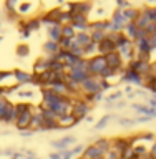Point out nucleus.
<instances>
[{
	"label": "nucleus",
	"instance_id": "obj_16",
	"mask_svg": "<svg viewBox=\"0 0 156 159\" xmlns=\"http://www.w3.org/2000/svg\"><path fill=\"white\" fill-rule=\"evenodd\" d=\"M75 143H77V138L70 136V134H68V136H63V138H60V139H53L52 146L57 149V151H63V149H70Z\"/></svg>",
	"mask_w": 156,
	"mask_h": 159
},
{
	"label": "nucleus",
	"instance_id": "obj_4",
	"mask_svg": "<svg viewBox=\"0 0 156 159\" xmlns=\"http://www.w3.org/2000/svg\"><path fill=\"white\" fill-rule=\"evenodd\" d=\"M92 104L87 103L83 98H75L73 99V108H72V114L75 118L78 119V121H82V119H85L90 114V111H92Z\"/></svg>",
	"mask_w": 156,
	"mask_h": 159
},
{
	"label": "nucleus",
	"instance_id": "obj_6",
	"mask_svg": "<svg viewBox=\"0 0 156 159\" xmlns=\"http://www.w3.org/2000/svg\"><path fill=\"white\" fill-rule=\"evenodd\" d=\"M42 109V108H40ZM43 114V131H58V116L50 109H42Z\"/></svg>",
	"mask_w": 156,
	"mask_h": 159
},
{
	"label": "nucleus",
	"instance_id": "obj_36",
	"mask_svg": "<svg viewBox=\"0 0 156 159\" xmlns=\"http://www.w3.org/2000/svg\"><path fill=\"white\" fill-rule=\"evenodd\" d=\"M90 37H92V42H93V43L98 45L102 40H105L106 33H105V32H100V30H92V32H90Z\"/></svg>",
	"mask_w": 156,
	"mask_h": 159
},
{
	"label": "nucleus",
	"instance_id": "obj_13",
	"mask_svg": "<svg viewBox=\"0 0 156 159\" xmlns=\"http://www.w3.org/2000/svg\"><path fill=\"white\" fill-rule=\"evenodd\" d=\"M28 129H30V131H33V133L43 131V114H42V109L38 108V104L33 109V116H32V121H30Z\"/></svg>",
	"mask_w": 156,
	"mask_h": 159
},
{
	"label": "nucleus",
	"instance_id": "obj_7",
	"mask_svg": "<svg viewBox=\"0 0 156 159\" xmlns=\"http://www.w3.org/2000/svg\"><path fill=\"white\" fill-rule=\"evenodd\" d=\"M116 52L120 53V57L123 58V61H125V65H128L131 60H135L136 58V48H135V42H126L125 45H121L120 48H116Z\"/></svg>",
	"mask_w": 156,
	"mask_h": 159
},
{
	"label": "nucleus",
	"instance_id": "obj_24",
	"mask_svg": "<svg viewBox=\"0 0 156 159\" xmlns=\"http://www.w3.org/2000/svg\"><path fill=\"white\" fill-rule=\"evenodd\" d=\"M73 42L78 45L80 48H85L88 43H92V37H90V32H78L75 35Z\"/></svg>",
	"mask_w": 156,
	"mask_h": 159
},
{
	"label": "nucleus",
	"instance_id": "obj_55",
	"mask_svg": "<svg viewBox=\"0 0 156 159\" xmlns=\"http://www.w3.org/2000/svg\"><path fill=\"white\" fill-rule=\"evenodd\" d=\"M10 159H17V157H10Z\"/></svg>",
	"mask_w": 156,
	"mask_h": 159
},
{
	"label": "nucleus",
	"instance_id": "obj_17",
	"mask_svg": "<svg viewBox=\"0 0 156 159\" xmlns=\"http://www.w3.org/2000/svg\"><path fill=\"white\" fill-rule=\"evenodd\" d=\"M116 50V45H115V40L111 37H105V40H102V42L98 43V55H108V53H111Z\"/></svg>",
	"mask_w": 156,
	"mask_h": 159
},
{
	"label": "nucleus",
	"instance_id": "obj_8",
	"mask_svg": "<svg viewBox=\"0 0 156 159\" xmlns=\"http://www.w3.org/2000/svg\"><path fill=\"white\" fill-rule=\"evenodd\" d=\"M100 76H88L85 81L80 84L82 86V94H88V93H103L102 86H100Z\"/></svg>",
	"mask_w": 156,
	"mask_h": 159
},
{
	"label": "nucleus",
	"instance_id": "obj_9",
	"mask_svg": "<svg viewBox=\"0 0 156 159\" xmlns=\"http://www.w3.org/2000/svg\"><path fill=\"white\" fill-rule=\"evenodd\" d=\"M156 141L154 134L151 131H146V133H138L131 136V146H146L149 148L151 144Z\"/></svg>",
	"mask_w": 156,
	"mask_h": 159
},
{
	"label": "nucleus",
	"instance_id": "obj_3",
	"mask_svg": "<svg viewBox=\"0 0 156 159\" xmlns=\"http://www.w3.org/2000/svg\"><path fill=\"white\" fill-rule=\"evenodd\" d=\"M120 81L133 84V86H143L144 84V76H141V75L136 73V71H133V70H130L126 65H125V68L120 71Z\"/></svg>",
	"mask_w": 156,
	"mask_h": 159
},
{
	"label": "nucleus",
	"instance_id": "obj_20",
	"mask_svg": "<svg viewBox=\"0 0 156 159\" xmlns=\"http://www.w3.org/2000/svg\"><path fill=\"white\" fill-rule=\"evenodd\" d=\"M78 123L80 121L73 116L72 113H70V114H63V116L58 118V128L60 129H70V128H73L75 124H78Z\"/></svg>",
	"mask_w": 156,
	"mask_h": 159
},
{
	"label": "nucleus",
	"instance_id": "obj_31",
	"mask_svg": "<svg viewBox=\"0 0 156 159\" xmlns=\"http://www.w3.org/2000/svg\"><path fill=\"white\" fill-rule=\"evenodd\" d=\"M15 53H17V57H20V58H27L30 55V47L27 43H18L17 48H15Z\"/></svg>",
	"mask_w": 156,
	"mask_h": 159
},
{
	"label": "nucleus",
	"instance_id": "obj_33",
	"mask_svg": "<svg viewBox=\"0 0 156 159\" xmlns=\"http://www.w3.org/2000/svg\"><path fill=\"white\" fill-rule=\"evenodd\" d=\"M75 35H77V30H75L72 25H65V27H62V37H63V38L73 40Z\"/></svg>",
	"mask_w": 156,
	"mask_h": 159
},
{
	"label": "nucleus",
	"instance_id": "obj_38",
	"mask_svg": "<svg viewBox=\"0 0 156 159\" xmlns=\"http://www.w3.org/2000/svg\"><path fill=\"white\" fill-rule=\"evenodd\" d=\"M20 0H5V10L7 12H17Z\"/></svg>",
	"mask_w": 156,
	"mask_h": 159
},
{
	"label": "nucleus",
	"instance_id": "obj_26",
	"mask_svg": "<svg viewBox=\"0 0 156 159\" xmlns=\"http://www.w3.org/2000/svg\"><path fill=\"white\" fill-rule=\"evenodd\" d=\"M123 33L126 35L131 42H135V40H136V35H138V25H136V22H128L126 25H125V28H123Z\"/></svg>",
	"mask_w": 156,
	"mask_h": 159
},
{
	"label": "nucleus",
	"instance_id": "obj_19",
	"mask_svg": "<svg viewBox=\"0 0 156 159\" xmlns=\"http://www.w3.org/2000/svg\"><path fill=\"white\" fill-rule=\"evenodd\" d=\"M42 50H43V53H45V57H50V58H55L57 57V53L60 52V45H58V42H52V40H47V42L43 43V47H42Z\"/></svg>",
	"mask_w": 156,
	"mask_h": 159
},
{
	"label": "nucleus",
	"instance_id": "obj_27",
	"mask_svg": "<svg viewBox=\"0 0 156 159\" xmlns=\"http://www.w3.org/2000/svg\"><path fill=\"white\" fill-rule=\"evenodd\" d=\"M139 13H141V10L136 8V7H128V8L123 10V15H125V18H126V22H136Z\"/></svg>",
	"mask_w": 156,
	"mask_h": 159
},
{
	"label": "nucleus",
	"instance_id": "obj_32",
	"mask_svg": "<svg viewBox=\"0 0 156 159\" xmlns=\"http://www.w3.org/2000/svg\"><path fill=\"white\" fill-rule=\"evenodd\" d=\"M113 118H115V114H113V113H106L103 118H100V121H98V123H95V129H97V131L103 129V128L110 123V119H113Z\"/></svg>",
	"mask_w": 156,
	"mask_h": 159
},
{
	"label": "nucleus",
	"instance_id": "obj_46",
	"mask_svg": "<svg viewBox=\"0 0 156 159\" xmlns=\"http://www.w3.org/2000/svg\"><path fill=\"white\" fill-rule=\"evenodd\" d=\"M18 134L22 138H32L33 136V131H30V129H23V131H20Z\"/></svg>",
	"mask_w": 156,
	"mask_h": 159
},
{
	"label": "nucleus",
	"instance_id": "obj_37",
	"mask_svg": "<svg viewBox=\"0 0 156 159\" xmlns=\"http://www.w3.org/2000/svg\"><path fill=\"white\" fill-rule=\"evenodd\" d=\"M125 106H126V101H123V99H118L115 103H105L106 109H123Z\"/></svg>",
	"mask_w": 156,
	"mask_h": 159
},
{
	"label": "nucleus",
	"instance_id": "obj_49",
	"mask_svg": "<svg viewBox=\"0 0 156 159\" xmlns=\"http://www.w3.org/2000/svg\"><path fill=\"white\" fill-rule=\"evenodd\" d=\"M133 91H135V89H133V84H128V86L125 88V93H126V94H128V93H133Z\"/></svg>",
	"mask_w": 156,
	"mask_h": 159
},
{
	"label": "nucleus",
	"instance_id": "obj_54",
	"mask_svg": "<svg viewBox=\"0 0 156 159\" xmlns=\"http://www.w3.org/2000/svg\"><path fill=\"white\" fill-rule=\"evenodd\" d=\"M78 159H83V157H82V156H78Z\"/></svg>",
	"mask_w": 156,
	"mask_h": 159
},
{
	"label": "nucleus",
	"instance_id": "obj_2",
	"mask_svg": "<svg viewBox=\"0 0 156 159\" xmlns=\"http://www.w3.org/2000/svg\"><path fill=\"white\" fill-rule=\"evenodd\" d=\"M108 68L106 60L103 55H95V57L88 58V73L90 76H102V73Z\"/></svg>",
	"mask_w": 156,
	"mask_h": 159
},
{
	"label": "nucleus",
	"instance_id": "obj_41",
	"mask_svg": "<svg viewBox=\"0 0 156 159\" xmlns=\"http://www.w3.org/2000/svg\"><path fill=\"white\" fill-rule=\"evenodd\" d=\"M72 42L73 40H70V38H60V42H58V45H60V48L62 50H70V47H72Z\"/></svg>",
	"mask_w": 156,
	"mask_h": 159
},
{
	"label": "nucleus",
	"instance_id": "obj_21",
	"mask_svg": "<svg viewBox=\"0 0 156 159\" xmlns=\"http://www.w3.org/2000/svg\"><path fill=\"white\" fill-rule=\"evenodd\" d=\"M105 154L100 151V149L95 146V144H88V146H85V151L82 154V157L83 159H98V157H103Z\"/></svg>",
	"mask_w": 156,
	"mask_h": 159
},
{
	"label": "nucleus",
	"instance_id": "obj_1",
	"mask_svg": "<svg viewBox=\"0 0 156 159\" xmlns=\"http://www.w3.org/2000/svg\"><path fill=\"white\" fill-rule=\"evenodd\" d=\"M17 119L15 104L8 98H0V123L2 124H13Z\"/></svg>",
	"mask_w": 156,
	"mask_h": 159
},
{
	"label": "nucleus",
	"instance_id": "obj_50",
	"mask_svg": "<svg viewBox=\"0 0 156 159\" xmlns=\"http://www.w3.org/2000/svg\"><path fill=\"white\" fill-rule=\"evenodd\" d=\"M146 7H156V0H148Z\"/></svg>",
	"mask_w": 156,
	"mask_h": 159
},
{
	"label": "nucleus",
	"instance_id": "obj_18",
	"mask_svg": "<svg viewBox=\"0 0 156 159\" xmlns=\"http://www.w3.org/2000/svg\"><path fill=\"white\" fill-rule=\"evenodd\" d=\"M50 63H52V58L50 57H40L38 60H35L33 63V75H38V73H43L47 71V70H50Z\"/></svg>",
	"mask_w": 156,
	"mask_h": 159
},
{
	"label": "nucleus",
	"instance_id": "obj_47",
	"mask_svg": "<svg viewBox=\"0 0 156 159\" xmlns=\"http://www.w3.org/2000/svg\"><path fill=\"white\" fill-rule=\"evenodd\" d=\"M148 104L156 111V96H149V98H148Z\"/></svg>",
	"mask_w": 156,
	"mask_h": 159
},
{
	"label": "nucleus",
	"instance_id": "obj_28",
	"mask_svg": "<svg viewBox=\"0 0 156 159\" xmlns=\"http://www.w3.org/2000/svg\"><path fill=\"white\" fill-rule=\"evenodd\" d=\"M25 25H27V28L30 32H35V30H40L42 28V22H40L38 17H30V18H25L23 20Z\"/></svg>",
	"mask_w": 156,
	"mask_h": 159
},
{
	"label": "nucleus",
	"instance_id": "obj_35",
	"mask_svg": "<svg viewBox=\"0 0 156 159\" xmlns=\"http://www.w3.org/2000/svg\"><path fill=\"white\" fill-rule=\"evenodd\" d=\"M136 157H149V148L146 146H133Z\"/></svg>",
	"mask_w": 156,
	"mask_h": 159
},
{
	"label": "nucleus",
	"instance_id": "obj_5",
	"mask_svg": "<svg viewBox=\"0 0 156 159\" xmlns=\"http://www.w3.org/2000/svg\"><path fill=\"white\" fill-rule=\"evenodd\" d=\"M126 18H125L123 15V10L121 8H115V12L111 13V17H110V32H123L125 25H126Z\"/></svg>",
	"mask_w": 156,
	"mask_h": 159
},
{
	"label": "nucleus",
	"instance_id": "obj_52",
	"mask_svg": "<svg viewBox=\"0 0 156 159\" xmlns=\"http://www.w3.org/2000/svg\"><path fill=\"white\" fill-rule=\"evenodd\" d=\"M136 159H151V157H136Z\"/></svg>",
	"mask_w": 156,
	"mask_h": 159
},
{
	"label": "nucleus",
	"instance_id": "obj_48",
	"mask_svg": "<svg viewBox=\"0 0 156 159\" xmlns=\"http://www.w3.org/2000/svg\"><path fill=\"white\" fill-rule=\"evenodd\" d=\"M48 159H62V154H60V151H57V152H50Z\"/></svg>",
	"mask_w": 156,
	"mask_h": 159
},
{
	"label": "nucleus",
	"instance_id": "obj_30",
	"mask_svg": "<svg viewBox=\"0 0 156 159\" xmlns=\"http://www.w3.org/2000/svg\"><path fill=\"white\" fill-rule=\"evenodd\" d=\"M7 80H15L13 78V71H3V70H2V71H0V86L8 89V88H12V86L7 83Z\"/></svg>",
	"mask_w": 156,
	"mask_h": 159
},
{
	"label": "nucleus",
	"instance_id": "obj_51",
	"mask_svg": "<svg viewBox=\"0 0 156 159\" xmlns=\"http://www.w3.org/2000/svg\"><path fill=\"white\" fill-rule=\"evenodd\" d=\"M85 121H87V123H93V121H95V119H93V116H90V114H88V116H87V118H85Z\"/></svg>",
	"mask_w": 156,
	"mask_h": 159
},
{
	"label": "nucleus",
	"instance_id": "obj_53",
	"mask_svg": "<svg viewBox=\"0 0 156 159\" xmlns=\"http://www.w3.org/2000/svg\"><path fill=\"white\" fill-rule=\"evenodd\" d=\"M2 152H3V151H2V149H0V156H2Z\"/></svg>",
	"mask_w": 156,
	"mask_h": 159
},
{
	"label": "nucleus",
	"instance_id": "obj_25",
	"mask_svg": "<svg viewBox=\"0 0 156 159\" xmlns=\"http://www.w3.org/2000/svg\"><path fill=\"white\" fill-rule=\"evenodd\" d=\"M48 89H52V91H55L57 94H62V96H70L68 93V86L65 81H55L48 86Z\"/></svg>",
	"mask_w": 156,
	"mask_h": 159
},
{
	"label": "nucleus",
	"instance_id": "obj_15",
	"mask_svg": "<svg viewBox=\"0 0 156 159\" xmlns=\"http://www.w3.org/2000/svg\"><path fill=\"white\" fill-rule=\"evenodd\" d=\"M13 78H15V83L18 86H25V84H32L33 83V73H28L25 70H13Z\"/></svg>",
	"mask_w": 156,
	"mask_h": 159
},
{
	"label": "nucleus",
	"instance_id": "obj_44",
	"mask_svg": "<svg viewBox=\"0 0 156 159\" xmlns=\"http://www.w3.org/2000/svg\"><path fill=\"white\" fill-rule=\"evenodd\" d=\"M153 118H149V116H138L136 119H135V123L136 124H141V123H149Z\"/></svg>",
	"mask_w": 156,
	"mask_h": 159
},
{
	"label": "nucleus",
	"instance_id": "obj_29",
	"mask_svg": "<svg viewBox=\"0 0 156 159\" xmlns=\"http://www.w3.org/2000/svg\"><path fill=\"white\" fill-rule=\"evenodd\" d=\"M93 144H95V146H97V148H98L103 154L106 152L110 148H111V141H110V138H98Z\"/></svg>",
	"mask_w": 156,
	"mask_h": 159
},
{
	"label": "nucleus",
	"instance_id": "obj_34",
	"mask_svg": "<svg viewBox=\"0 0 156 159\" xmlns=\"http://www.w3.org/2000/svg\"><path fill=\"white\" fill-rule=\"evenodd\" d=\"M121 98H123V91L116 89V91H113L111 94L103 96V101H105V103H115V101H118V99H121Z\"/></svg>",
	"mask_w": 156,
	"mask_h": 159
},
{
	"label": "nucleus",
	"instance_id": "obj_12",
	"mask_svg": "<svg viewBox=\"0 0 156 159\" xmlns=\"http://www.w3.org/2000/svg\"><path fill=\"white\" fill-rule=\"evenodd\" d=\"M111 141V148L116 149L120 154H123L128 148H131V136H116V138H110Z\"/></svg>",
	"mask_w": 156,
	"mask_h": 159
},
{
	"label": "nucleus",
	"instance_id": "obj_23",
	"mask_svg": "<svg viewBox=\"0 0 156 159\" xmlns=\"http://www.w3.org/2000/svg\"><path fill=\"white\" fill-rule=\"evenodd\" d=\"M47 33H48V40L60 42V38H62V25H58V23L50 25V27H47Z\"/></svg>",
	"mask_w": 156,
	"mask_h": 159
},
{
	"label": "nucleus",
	"instance_id": "obj_42",
	"mask_svg": "<svg viewBox=\"0 0 156 159\" xmlns=\"http://www.w3.org/2000/svg\"><path fill=\"white\" fill-rule=\"evenodd\" d=\"M70 151H72L73 157L75 156H82L83 151H85V146H83V144H78V146H75V148H70Z\"/></svg>",
	"mask_w": 156,
	"mask_h": 159
},
{
	"label": "nucleus",
	"instance_id": "obj_11",
	"mask_svg": "<svg viewBox=\"0 0 156 159\" xmlns=\"http://www.w3.org/2000/svg\"><path fill=\"white\" fill-rule=\"evenodd\" d=\"M105 60H106L108 66L111 68L113 71H116V73H120L125 68V61H123V58L120 57V53L116 52V50L111 52V53H108V55H105Z\"/></svg>",
	"mask_w": 156,
	"mask_h": 159
},
{
	"label": "nucleus",
	"instance_id": "obj_45",
	"mask_svg": "<svg viewBox=\"0 0 156 159\" xmlns=\"http://www.w3.org/2000/svg\"><path fill=\"white\" fill-rule=\"evenodd\" d=\"M149 157L151 159H156V141L149 146Z\"/></svg>",
	"mask_w": 156,
	"mask_h": 159
},
{
	"label": "nucleus",
	"instance_id": "obj_40",
	"mask_svg": "<svg viewBox=\"0 0 156 159\" xmlns=\"http://www.w3.org/2000/svg\"><path fill=\"white\" fill-rule=\"evenodd\" d=\"M118 124L120 126H125V128H131L135 126V119H130V118H118Z\"/></svg>",
	"mask_w": 156,
	"mask_h": 159
},
{
	"label": "nucleus",
	"instance_id": "obj_10",
	"mask_svg": "<svg viewBox=\"0 0 156 159\" xmlns=\"http://www.w3.org/2000/svg\"><path fill=\"white\" fill-rule=\"evenodd\" d=\"M126 66L130 70H133V71H136L139 73L141 76H146V75L151 73V61H143V60H138V58H135L131 60Z\"/></svg>",
	"mask_w": 156,
	"mask_h": 159
},
{
	"label": "nucleus",
	"instance_id": "obj_14",
	"mask_svg": "<svg viewBox=\"0 0 156 159\" xmlns=\"http://www.w3.org/2000/svg\"><path fill=\"white\" fill-rule=\"evenodd\" d=\"M35 109V108H33ZM33 109H28L22 114H17V119H15L13 126L18 129V131H23V129H28L30 126V121H32V116H33Z\"/></svg>",
	"mask_w": 156,
	"mask_h": 159
},
{
	"label": "nucleus",
	"instance_id": "obj_43",
	"mask_svg": "<svg viewBox=\"0 0 156 159\" xmlns=\"http://www.w3.org/2000/svg\"><path fill=\"white\" fill-rule=\"evenodd\" d=\"M144 32H146V35L149 37V35H153V33H156V23H149L146 28H144Z\"/></svg>",
	"mask_w": 156,
	"mask_h": 159
},
{
	"label": "nucleus",
	"instance_id": "obj_22",
	"mask_svg": "<svg viewBox=\"0 0 156 159\" xmlns=\"http://www.w3.org/2000/svg\"><path fill=\"white\" fill-rule=\"evenodd\" d=\"M131 109H133V111H136L139 116H149V118H154V109L149 106V104L133 103V104H131Z\"/></svg>",
	"mask_w": 156,
	"mask_h": 159
},
{
	"label": "nucleus",
	"instance_id": "obj_39",
	"mask_svg": "<svg viewBox=\"0 0 156 159\" xmlns=\"http://www.w3.org/2000/svg\"><path fill=\"white\" fill-rule=\"evenodd\" d=\"M103 159H121V154H120L116 149H113V148H110L106 152H105V156Z\"/></svg>",
	"mask_w": 156,
	"mask_h": 159
}]
</instances>
